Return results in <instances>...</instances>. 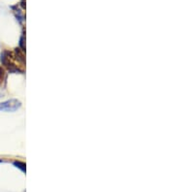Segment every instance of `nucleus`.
<instances>
[{"label": "nucleus", "mask_w": 175, "mask_h": 192, "mask_svg": "<svg viewBox=\"0 0 175 192\" xmlns=\"http://www.w3.org/2000/svg\"><path fill=\"white\" fill-rule=\"evenodd\" d=\"M0 60H1V62L3 65H5L7 68H8V70L12 73H17V72H20V69L17 67L16 63H15V56L14 55L9 51H3L1 52V57H0Z\"/></svg>", "instance_id": "f257e3e1"}, {"label": "nucleus", "mask_w": 175, "mask_h": 192, "mask_svg": "<svg viewBox=\"0 0 175 192\" xmlns=\"http://www.w3.org/2000/svg\"><path fill=\"white\" fill-rule=\"evenodd\" d=\"M21 107V102L16 99H10L0 103V112H15Z\"/></svg>", "instance_id": "f03ea898"}, {"label": "nucleus", "mask_w": 175, "mask_h": 192, "mask_svg": "<svg viewBox=\"0 0 175 192\" xmlns=\"http://www.w3.org/2000/svg\"><path fill=\"white\" fill-rule=\"evenodd\" d=\"M25 51H22L20 48H16L15 49V53H16V57L21 63L25 64Z\"/></svg>", "instance_id": "7ed1b4c3"}, {"label": "nucleus", "mask_w": 175, "mask_h": 192, "mask_svg": "<svg viewBox=\"0 0 175 192\" xmlns=\"http://www.w3.org/2000/svg\"><path fill=\"white\" fill-rule=\"evenodd\" d=\"M13 164H14L15 167L19 168L21 172H24V173L26 172V167H25V162H21V161H15Z\"/></svg>", "instance_id": "20e7f679"}, {"label": "nucleus", "mask_w": 175, "mask_h": 192, "mask_svg": "<svg viewBox=\"0 0 175 192\" xmlns=\"http://www.w3.org/2000/svg\"><path fill=\"white\" fill-rule=\"evenodd\" d=\"M6 81V72L2 66H0V87L3 86V83Z\"/></svg>", "instance_id": "39448f33"}, {"label": "nucleus", "mask_w": 175, "mask_h": 192, "mask_svg": "<svg viewBox=\"0 0 175 192\" xmlns=\"http://www.w3.org/2000/svg\"><path fill=\"white\" fill-rule=\"evenodd\" d=\"M1 162H3V161H2V160H0V163H1Z\"/></svg>", "instance_id": "423d86ee"}]
</instances>
